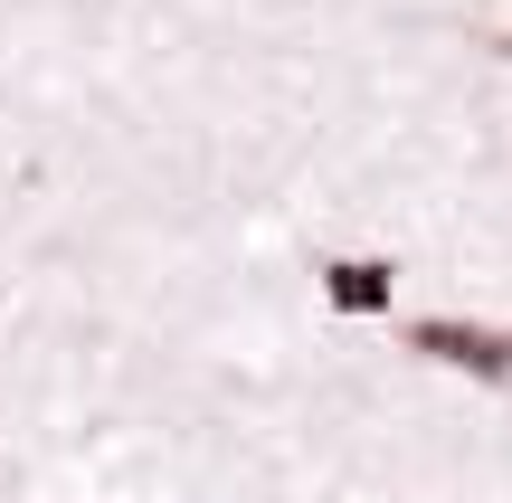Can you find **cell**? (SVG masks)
<instances>
[{
  "label": "cell",
  "instance_id": "obj_3",
  "mask_svg": "<svg viewBox=\"0 0 512 503\" xmlns=\"http://www.w3.org/2000/svg\"><path fill=\"white\" fill-rule=\"evenodd\" d=\"M494 48H503V57H512V38H494Z\"/></svg>",
  "mask_w": 512,
  "mask_h": 503
},
{
  "label": "cell",
  "instance_id": "obj_1",
  "mask_svg": "<svg viewBox=\"0 0 512 503\" xmlns=\"http://www.w3.org/2000/svg\"><path fill=\"white\" fill-rule=\"evenodd\" d=\"M408 352L437 361V371H465V380H512V333H494V323L427 314V323H408Z\"/></svg>",
  "mask_w": 512,
  "mask_h": 503
},
{
  "label": "cell",
  "instance_id": "obj_2",
  "mask_svg": "<svg viewBox=\"0 0 512 503\" xmlns=\"http://www.w3.org/2000/svg\"><path fill=\"white\" fill-rule=\"evenodd\" d=\"M323 295H332V314H389L399 276H389L380 257H332L323 266Z\"/></svg>",
  "mask_w": 512,
  "mask_h": 503
}]
</instances>
